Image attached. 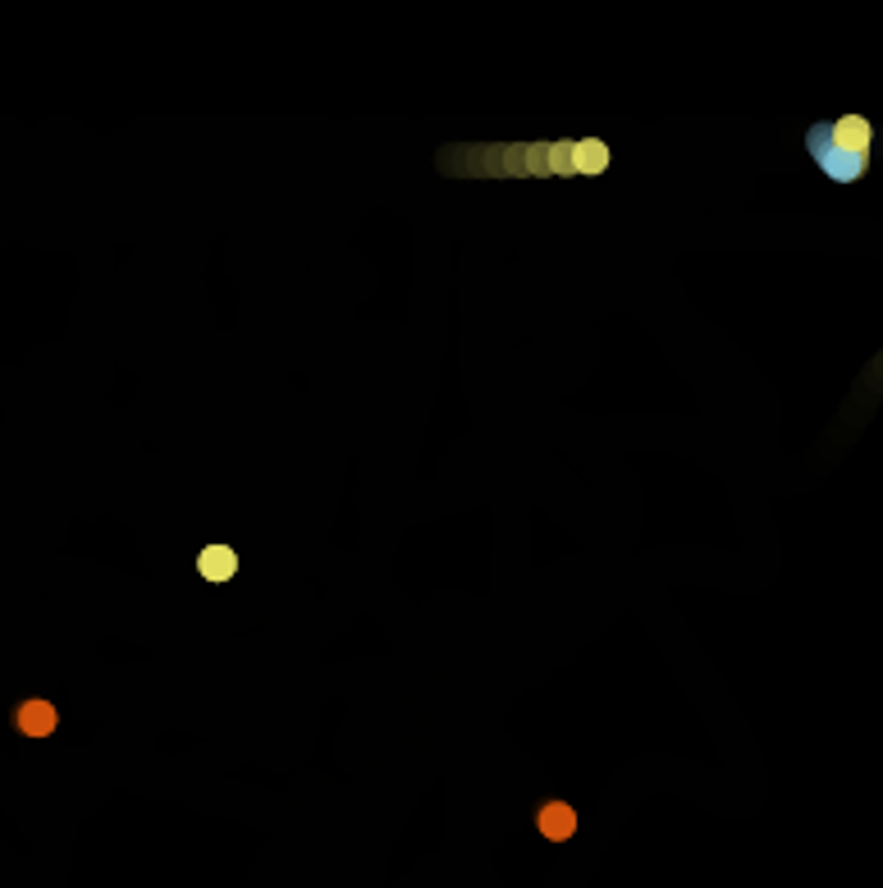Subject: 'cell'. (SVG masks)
<instances>
[{
	"label": "cell",
	"mask_w": 883,
	"mask_h": 888,
	"mask_svg": "<svg viewBox=\"0 0 883 888\" xmlns=\"http://www.w3.org/2000/svg\"><path fill=\"white\" fill-rule=\"evenodd\" d=\"M536 829L550 838V843H568V838L577 834V811H572L568 802H545L536 811Z\"/></svg>",
	"instance_id": "cell-4"
},
{
	"label": "cell",
	"mask_w": 883,
	"mask_h": 888,
	"mask_svg": "<svg viewBox=\"0 0 883 888\" xmlns=\"http://www.w3.org/2000/svg\"><path fill=\"white\" fill-rule=\"evenodd\" d=\"M806 147H810V156H815V165L829 174L833 184H856V179L870 170V156H851V152H838V147H833L829 124H815V129L806 133Z\"/></svg>",
	"instance_id": "cell-2"
},
{
	"label": "cell",
	"mask_w": 883,
	"mask_h": 888,
	"mask_svg": "<svg viewBox=\"0 0 883 888\" xmlns=\"http://www.w3.org/2000/svg\"><path fill=\"white\" fill-rule=\"evenodd\" d=\"M197 573H202L206 582H229V577L238 573V554L229 550V545H202V554H197Z\"/></svg>",
	"instance_id": "cell-6"
},
{
	"label": "cell",
	"mask_w": 883,
	"mask_h": 888,
	"mask_svg": "<svg viewBox=\"0 0 883 888\" xmlns=\"http://www.w3.org/2000/svg\"><path fill=\"white\" fill-rule=\"evenodd\" d=\"M829 138H833V147H838V152L870 156L874 129H870V120H865V115H842L838 124H829Z\"/></svg>",
	"instance_id": "cell-3"
},
{
	"label": "cell",
	"mask_w": 883,
	"mask_h": 888,
	"mask_svg": "<svg viewBox=\"0 0 883 888\" xmlns=\"http://www.w3.org/2000/svg\"><path fill=\"white\" fill-rule=\"evenodd\" d=\"M609 170V142L577 138L572 142V174H604Z\"/></svg>",
	"instance_id": "cell-7"
},
{
	"label": "cell",
	"mask_w": 883,
	"mask_h": 888,
	"mask_svg": "<svg viewBox=\"0 0 883 888\" xmlns=\"http://www.w3.org/2000/svg\"><path fill=\"white\" fill-rule=\"evenodd\" d=\"M444 174H572V142L531 147H453L440 152Z\"/></svg>",
	"instance_id": "cell-1"
},
{
	"label": "cell",
	"mask_w": 883,
	"mask_h": 888,
	"mask_svg": "<svg viewBox=\"0 0 883 888\" xmlns=\"http://www.w3.org/2000/svg\"><path fill=\"white\" fill-rule=\"evenodd\" d=\"M55 724H60V715H55L51 701H23L19 710H14V728H19L23 737H51Z\"/></svg>",
	"instance_id": "cell-5"
}]
</instances>
